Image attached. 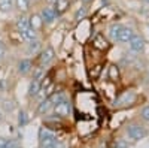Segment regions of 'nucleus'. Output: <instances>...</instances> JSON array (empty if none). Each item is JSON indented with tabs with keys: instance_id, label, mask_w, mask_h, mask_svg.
Wrapping results in <instances>:
<instances>
[{
	"instance_id": "nucleus-8",
	"label": "nucleus",
	"mask_w": 149,
	"mask_h": 148,
	"mask_svg": "<svg viewBox=\"0 0 149 148\" xmlns=\"http://www.w3.org/2000/svg\"><path fill=\"white\" fill-rule=\"evenodd\" d=\"M52 108H54V103H52V100H51V99H49V96H48V97L42 99V100L37 103L36 112L39 114V115H45V114H48Z\"/></svg>"
},
{
	"instance_id": "nucleus-27",
	"label": "nucleus",
	"mask_w": 149,
	"mask_h": 148,
	"mask_svg": "<svg viewBox=\"0 0 149 148\" xmlns=\"http://www.w3.org/2000/svg\"><path fill=\"white\" fill-rule=\"evenodd\" d=\"M6 51H8L6 43L0 41V63H2V61L5 60V57H6Z\"/></svg>"
},
{
	"instance_id": "nucleus-16",
	"label": "nucleus",
	"mask_w": 149,
	"mask_h": 148,
	"mask_svg": "<svg viewBox=\"0 0 149 148\" xmlns=\"http://www.w3.org/2000/svg\"><path fill=\"white\" fill-rule=\"evenodd\" d=\"M40 49H42V43H40L39 38L29 42V46H27V53L29 54H37V53H40Z\"/></svg>"
},
{
	"instance_id": "nucleus-24",
	"label": "nucleus",
	"mask_w": 149,
	"mask_h": 148,
	"mask_svg": "<svg viewBox=\"0 0 149 148\" xmlns=\"http://www.w3.org/2000/svg\"><path fill=\"white\" fill-rule=\"evenodd\" d=\"M118 78H119L118 67H116V66H110V67H109V79H112V81H116Z\"/></svg>"
},
{
	"instance_id": "nucleus-31",
	"label": "nucleus",
	"mask_w": 149,
	"mask_h": 148,
	"mask_svg": "<svg viewBox=\"0 0 149 148\" xmlns=\"http://www.w3.org/2000/svg\"><path fill=\"white\" fill-rule=\"evenodd\" d=\"M3 118H5V115H3V112H2V109H0V123L3 121Z\"/></svg>"
},
{
	"instance_id": "nucleus-7",
	"label": "nucleus",
	"mask_w": 149,
	"mask_h": 148,
	"mask_svg": "<svg viewBox=\"0 0 149 148\" xmlns=\"http://www.w3.org/2000/svg\"><path fill=\"white\" fill-rule=\"evenodd\" d=\"M15 27L18 30V33H24L26 30H29L31 26H30V17H27V14H19L18 18L15 20Z\"/></svg>"
},
{
	"instance_id": "nucleus-32",
	"label": "nucleus",
	"mask_w": 149,
	"mask_h": 148,
	"mask_svg": "<svg viewBox=\"0 0 149 148\" xmlns=\"http://www.w3.org/2000/svg\"><path fill=\"white\" fill-rule=\"evenodd\" d=\"M10 148H22V147H21V145H18V144H14Z\"/></svg>"
},
{
	"instance_id": "nucleus-35",
	"label": "nucleus",
	"mask_w": 149,
	"mask_h": 148,
	"mask_svg": "<svg viewBox=\"0 0 149 148\" xmlns=\"http://www.w3.org/2000/svg\"><path fill=\"white\" fill-rule=\"evenodd\" d=\"M148 2H149V0H148Z\"/></svg>"
},
{
	"instance_id": "nucleus-28",
	"label": "nucleus",
	"mask_w": 149,
	"mask_h": 148,
	"mask_svg": "<svg viewBox=\"0 0 149 148\" xmlns=\"http://www.w3.org/2000/svg\"><path fill=\"white\" fill-rule=\"evenodd\" d=\"M140 117H142V120L149 121V105H148V106H145V108L140 111Z\"/></svg>"
},
{
	"instance_id": "nucleus-19",
	"label": "nucleus",
	"mask_w": 149,
	"mask_h": 148,
	"mask_svg": "<svg viewBox=\"0 0 149 148\" xmlns=\"http://www.w3.org/2000/svg\"><path fill=\"white\" fill-rule=\"evenodd\" d=\"M14 11V0H0V12L9 14Z\"/></svg>"
},
{
	"instance_id": "nucleus-11",
	"label": "nucleus",
	"mask_w": 149,
	"mask_h": 148,
	"mask_svg": "<svg viewBox=\"0 0 149 148\" xmlns=\"http://www.w3.org/2000/svg\"><path fill=\"white\" fill-rule=\"evenodd\" d=\"M42 88V82L39 79H31L30 84H29V90H27V96L31 99V97H36L37 94H39Z\"/></svg>"
},
{
	"instance_id": "nucleus-17",
	"label": "nucleus",
	"mask_w": 149,
	"mask_h": 148,
	"mask_svg": "<svg viewBox=\"0 0 149 148\" xmlns=\"http://www.w3.org/2000/svg\"><path fill=\"white\" fill-rule=\"evenodd\" d=\"M21 38H22V41H26V42H31V41L37 39L39 36H37V32H36L33 27H30L29 30H26L24 33H21Z\"/></svg>"
},
{
	"instance_id": "nucleus-18",
	"label": "nucleus",
	"mask_w": 149,
	"mask_h": 148,
	"mask_svg": "<svg viewBox=\"0 0 149 148\" xmlns=\"http://www.w3.org/2000/svg\"><path fill=\"white\" fill-rule=\"evenodd\" d=\"M86 15H88V9H86V5H82V6H79L78 9H76V12H74V21L76 22H79V21H82Z\"/></svg>"
},
{
	"instance_id": "nucleus-3",
	"label": "nucleus",
	"mask_w": 149,
	"mask_h": 148,
	"mask_svg": "<svg viewBox=\"0 0 149 148\" xmlns=\"http://www.w3.org/2000/svg\"><path fill=\"white\" fill-rule=\"evenodd\" d=\"M39 14H40V17H42V21H43L45 26H49V24L55 22V20L58 18V14H57L55 8H54L52 5H49V3L40 9Z\"/></svg>"
},
{
	"instance_id": "nucleus-26",
	"label": "nucleus",
	"mask_w": 149,
	"mask_h": 148,
	"mask_svg": "<svg viewBox=\"0 0 149 148\" xmlns=\"http://www.w3.org/2000/svg\"><path fill=\"white\" fill-rule=\"evenodd\" d=\"M14 102H12V100H8V99H5V100H2V108L6 111V112H8V111H9V112H10V111H14Z\"/></svg>"
},
{
	"instance_id": "nucleus-29",
	"label": "nucleus",
	"mask_w": 149,
	"mask_h": 148,
	"mask_svg": "<svg viewBox=\"0 0 149 148\" xmlns=\"http://www.w3.org/2000/svg\"><path fill=\"white\" fill-rule=\"evenodd\" d=\"M8 142H9V139L8 138H0V148H8Z\"/></svg>"
},
{
	"instance_id": "nucleus-2",
	"label": "nucleus",
	"mask_w": 149,
	"mask_h": 148,
	"mask_svg": "<svg viewBox=\"0 0 149 148\" xmlns=\"http://www.w3.org/2000/svg\"><path fill=\"white\" fill-rule=\"evenodd\" d=\"M125 130H127V135L134 141H140L146 136V129L140 123H130Z\"/></svg>"
},
{
	"instance_id": "nucleus-10",
	"label": "nucleus",
	"mask_w": 149,
	"mask_h": 148,
	"mask_svg": "<svg viewBox=\"0 0 149 148\" xmlns=\"http://www.w3.org/2000/svg\"><path fill=\"white\" fill-rule=\"evenodd\" d=\"M31 0H14V8L19 14H27L31 8Z\"/></svg>"
},
{
	"instance_id": "nucleus-6",
	"label": "nucleus",
	"mask_w": 149,
	"mask_h": 148,
	"mask_svg": "<svg viewBox=\"0 0 149 148\" xmlns=\"http://www.w3.org/2000/svg\"><path fill=\"white\" fill-rule=\"evenodd\" d=\"M31 70H33V61L30 58H21L17 63V72L22 76L29 75Z\"/></svg>"
},
{
	"instance_id": "nucleus-4",
	"label": "nucleus",
	"mask_w": 149,
	"mask_h": 148,
	"mask_svg": "<svg viewBox=\"0 0 149 148\" xmlns=\"http://www.w3.org/2000/svg\"><path fill=\"white\" fill-rule=\"evenodd\" d=\"M54 58H55V49L51 45L40 49V53H39V65L40 66H43V67L49 66L54 61Z\"/></svg>"
},
{
	"instance_id": "nucleus-15",
	"label": "nucleus",
	"mask_w": 149,
	"mask_h": 148,
	"mask_svg": "<svg viewBox=\"0 0 149 148\" xmlns=\"http://www.w3.org/2000/svg\"><path fill=\"white\" fill-rule=\"evenodd\" d=\"M30 26H31L36 32H39V30L45 26L43 21H42L40 14H31V15H30Z\"/></svg>"
},
{
	"instance_id": "nucleus-23",
	"label": "nucleus",
	"mask_w": 149,
	"mask_h": 148,
	"mask_svg": "<svg viewBox=\"0 0 149 148\" xmlns=\"http://www.w3.org/2000/svg\"><path fill=\"white\" fill-rule=\"evenodd\" d=\"M27 123H29V117L26 114V111H19V114H18V126L24 127Z\"/></svg>"
},
{
	"instance_id": "nucleus-33",
	"label": "nucleus",
	"mask_w": 149,
	"mask_h": 148,
	"mask_svg": "<svg viewBox=\"0 0 149 148\" xmlns=\"http://www.w3.org/2000/svg\"><path fill=\"white\" fill-rule=\"evenodd\" d=\"M46 2H48V3H49V5H52V3H54V2H55V0H46Z\"/></svg>"
},
{
	"instance_id": "nucleus-13",
	"label": "nucleus",
	"mask_w": 149,
	"mask_h": 148,
	"mask_svg": "<svg viewBox=\"0 0 149 148\" xmlns=\"http://www.w3.org/2000/svg\"><path fill=\"white\" fill-rule=\"evenodd\" d=\"M133 34L134 32L130 29V27H122L119 34H118V38H116V42H121V43H127L131 38H133Z\"/></svg>"
},
{
	"instance_id": "nucleus-21",
	"label": "nucleus",
	"mask_w": 149,
	"mask_h": 148,
	"mask_svg": "<svg viewBox=\"0 0 149 148\" xmlns=\"http://www.w3.org/2000/svg\"><path fill=\"white\" fill-rule=\"evenodd\" d=\"M45 75V67L39 66V67H33V79H42Z\"/></svg>"
},
{
	"instance_id": "nucleus-25",
	"label": "nucleus",
	"mask_w": 149,
	"mask_h": 148,
	"mask_svg": "<svg viewBox=\"0 0 149 148\" xmlns=\"http://www.w3.org/2000/svg\"><path fill=\"white\" fill-rule=\"evenodd\" d=\"M49 99L52 100V103H58L60 100H63V99H66V94L64 93H54L52 96H49Z\"/></svg>"
},
{
	"instance_id": "nucleus-5",
	"label": "nucleus",
	"mask_w": 149,
	"mask_h": 148,
	"mask_svg": "<svg viewBox=\"0 0 149 148\" xmlns=\"http://www.w3.org/2000/svg\"><path fill=\"white\" fill-rule=\"evenodd\" d=\"M54 114L57 117H61V118H67L70 115V102L67 100V97L63 99V100H60L58 103L54 105Z\"/></svg>"
},
{
	"instance_id": "nucleus-22",
	"label": "nucleus",
	"mask_w": 149,
	"mask_h": 148,
	"mask_svg": "<svg viewBox=\"0 0 149 148\" xmlns=\"http://www.w3.org/2000/svg\"><path fill=\"white\" fill-rule=\"evenodd\" d=\"M102 39H103V36L98 34L97 38H95V41H94V46L98 48V49H106L107 48V42H106V39L104 41H102Z\"/></svg>"
},
{
	"instance_id": "nucleus-12",
	"label": "nucleus",
	"mask_w": 149,
	"mask_h": 148,
	"mask_svg": "<svg viewBox=\"0 0 149 148\" xmlns=\"http://www.w3.org/2000/svg\"><path fill=\"white\" fill-rule=\"evenodd\" d=\"M52 6L55 8L57 14H58V17H60V15L66 14V12L69 11V8H70V0H55V2L52 3Z\"/></svg>"
},
{
	"instance_id": "nucleus-14",
	"label": "nucleus",
	"mask_w": 149,
	"mask_h": 148,
	"mask_svg": "<svg viewBox=\"0 0 149 148\" xmlns=\"http://www.w3.org/2000/svg\"><path fill=\"white\" fill-rule=\"evenodd\" d=\"M134 99H136V94L133 93V91H125L122 96H119L118 99H116V102H115V105H118V106H121V105H130L131 102H134Z\"/></svg>"
},
{
	"instance_id": "nucleus-30",
	"label": "nucleus",
	"mask_w": 149,
	"mask_h": 148,
	"mask_svg": "<svg viewBox=\"0 0 149 148\" xmlns=\"http://www.w3.org/2000/svg\"><path fill=\"white\" fill-rule=\"evenodd\" d=\"M94 0H81V3L82 5H90V3H93Z\"/></svg>"
},
{
	"instance_id": "nucleus-9",
	"label": "nucleus",
	"mask_w": 149,
	"mask_h": 148,
	"mask_svg": "<svg viewBox=\"0 0 149 148\" xmlns=\"http://www.w3.org/2000/svg\"><path fill=\"white\" fill-rule=\"evenodd\" d=\"M130 43V48L133 49V51L136 53H140L145 49V39L142 38V36H137V34H133V38L128 41Z\"/></svg>"
},
{
	"instance_id": "nucleus-1",
	"label": "nucleus",
	"mask_w": 149,
	"mask_h": 148,
	"mask_svg": "<svg viewBox=\"0 0 149 148\" xmlns=\"http://www.w3.org/2000/svg\"><path fill=\"white\" fill-rule=\"evenodd\" d=\"M39 148H63L55 133L48 130V129H40L39 130Z\"/></svg>"
},
{
	"instance_id": "nucleus-34",
	"label": "nucleus",
	"mask_w": 149,
	"mask_h": 148,
	"mask_svg": "<svg viewBox=\"0 0 149 148\" xmlns=\"http://www.w3.org/2000/svg\"><path fill=\"white\" fill-rule=\"evenodd\" d=\"M31 2H33V3H40L42 0H31Z\"/></svg>"
},
{
	"instance_id": "nucleus-20",
	"label": "nucleus",
	"mask_w": 149,
	"mask_h": 148,
	"mask_svg": "<svg viewBox=\"0 0 149 148\" xmlns=\"http://www.w3.org/2000/svg\"><path fill=\"white\" fill-rule=\"evenodd\" d=\"M122 27H124V26H121V24H116V22L110 24V27H109V36H110V39L116 41V38H118V34H119V32H121Z\"/></svg>"
}]
</instances>
